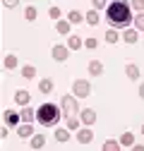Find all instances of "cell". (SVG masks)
Instances as JSON below:
<instances>
[{"label": "cell", "instance_id": "1", "mask_svg": "<svg viewBox=\"0 0 144 151\" xmlns=\"http://www.w3.org/2000/svg\"><path fill=\"white\" fill-rule=\"evenodd\" d=\"M106 19H108V24L113 29H127L135 17H132L130 5L125 3V0H115V3H111L106 7Z\"/></svg>", "mask_w": 144, "mask_h": 151}, {"label": "cell", "instance_id": "2", "mask_svg": "<svg viewBox=\"0 0 144 151\" xmlns=\"http://www.w3.org/2000/svg\"><path fill=\"white\" fill-rule=\"evenodd\" d=\"M36 120H39L43 127H53L60 120V108L55 103H43L39 110H36Z\"/></svg>", "mask_w": 144, "mask_h": 151}, {"label": "cell", "instance_id": "3", "mask_svg": "<svg viewBox=\"0 0 144 151\" xmlns=\"http://www.w3.org/2000/svg\"><path fill=\"white\" fill-rule=\"evenodd\" d=\"M60 110L65 113V115H75V113H79V106H77V96H65L60 99Z\"/></svg>", "mask_w": 144, "mask_h": 151}, {"label": "cell", "instance_id": "4", "mask_svg": "<svg viewBox=\"0 0 144 151\" xmlns=\"http://www.w3.org/2000/svg\"><path fill=\"white\" fill-rule=\"evenodd\" d=\"M72 93H75L77 99H84V96L91 93V84H89L86 79H75L72 82Z\"/></svg>", "mask_w": 144, "mask_h": 151}, {"label": "cell", "instance_id": "5", "mask_svg": "<svg viewBox=\"0 0 144 151\" xmlns=\"http://www.w3.org/2000/svg\"><path fill=\"white\" fill-rule=\"evenodd\" d=\"M50 55H53L58 63H65V60H67V55H70V48H67V46H53Z\"/></svg>", "mask_w": 144, "mask_h": 151}, {"label": "cell", "instance_id": "6", "mask_svg": "<svg viewBox=\"0 0 144 151\" xmlns=\"http://www.w3.org/2000/svg\"><path fill=\"white\" fill-rule=\"evenodd\" d=\"M29 99H31V96H29L27 89H17V91H14V101L19 103V106H29Z\"/></svg>", "mask_w": 144, "mask_h": 151}, {"label": "cell", "instance_id": "7", "mask_svg": "<svg viewBox=\"0 0 144 151\" xmlns=\"http://www.w3.org/2000/svg\"><path fill=\"white\" fill-rule=\"evenodd\" d=\"M3 118H5V122H7V125H17V122L22 120V113H14V110H10V108H7V110L3 113Z\"/></svg>", "mask_w": 144, "mask_h": 151}, {"label": "cell", "instance_id": "8", "mask_svg": "<svg viewBox=\"0 0 144 151\" xmlns=\"http://www.w3.org/2000/svg\"><path fill=\"white\" fill-rule=\"evenodd\" d=\"M77 139H79V144H89V142H91V139H94V132H91V129H89V125L79 129V134H77Z\"/></svg>", "mask_w": 144, "mask_h": 151}, {"label": "cell", "instance_id": "9", "mask_svg": "<svg viewBox=\"0 0 144 151\" xmlns=\"http://www.w3.org/2000/svg\"><path fill=\"white\" fill-rule=\"evenodd\" d=\"M17 134H19L22 139H27V137H34V129H31V122H22L19 127H17Z\"/></svg>", "mask_w": 144, "mask_h": 151}, {"label": "cell", "instance_id": "10", "mask_svg": "<svg viewBox=\"0 0 144 151\" xmlns=\"http://www.w3.org/2000/svg\"><path fill=\"white\" fill-rule=\"evenodd\" d=\"M79 115H82V122H84V125H91V122L96 120V113H94L91 108H86V110H82Z\"/></svg>", "mask_w": 144, "mask_h": 151}, {"label": "cell", "instance_id": "11", "mask_svg": "<svg viewBox=\"0 0 144 151\" xmlns=\"http://www.w3.org/2000/svg\"><path fill=\"white\" fill-rule=\"evenodd\" d=\"M43 146H46V137L34 132V137H31V149H43Z\"/></svg>", "mask_w": 144, "mask_h": 151}, {"label": "cell", "instance_id": "12", "mask_svg": "<svg viewBox=\"0 0 144 151\" xmlns=\"http://www.w3.org/2000/svg\"><path fill=\"white\" fill-rule=\"evenodd\" d=\"M36 120V110H31L29 106H24V110H22V122H34Z\"/></svg>", "mask_w": 144, "mask_h": 151}, {"label": "cell", "instance_id": "13", "mask_svg": "<svg viewBox=\"0 0 144 151\" xmlns=\"http://www.w3.org/2000/svg\"><path fill=\"white\" fill-rule=\"evenodd\" d=\"M67 22H70V24H82V22H84V17H82V12L72 10V12H67Z\"/></svg>", "mask_w": 144, "mask_h": 151}, {"label": "cell", "instance_id": "14", "mask_svg": "<svg viewBox=\"0 0 144 151\" xmlns=\"http://www.w3.org/2000/svg\"><path fill=\"white\" fill-rule=\"evenodd\" d=\"M3 67H5V70H14V67H17V58H14L12 53H7L5 58H3Z\"/></svg>", "mask_w": 144, "mask_h": 151}, {"label": "cell", "instance_id": "15", "mask_svg": "<svg viewBox=\"0 0 144 151\" xmlns=\"http://www.w3.org/2000/svg\"><path fill=\"white\" fill-rule=\"evenodd\" d=\"M70 27H72V24H70L67 19H58V22H55V31H58V34H70Z\"/></svg>", "mask_w": 144, "mask_h": 151}, {"label": "cell", "instance_id": "16", "mask_svg": "<svg viewBox=\"0 0 144 151\" xmlns=\"http://www.w3.org/2000/svg\"><path fill=\"white\" fill-rule=\"evenodd\" d=\"M101 72H103V65H101L99 60H91V63H89V74H94V77H99Z\"/></svg>", "mask_w": 144, "mask_h": 151}, {"label": "cell", "instance_id": "17", "mask_svg": "<svg viewBox=\"0 0 144 151\" xmlns=\"http://www.w3.org/2000/svg\"><path fill=\"white\" fill-rule=\"evenodd\" d=\"M67 48H70V50H79V48H82V36H70Z\"/></svg>", "mask_w": 144, "mask_h": 151}, {"label": "cell", "instance_id": "18", "mask_svg": "<svg viewBox=\"0 0 144 151\" xmlns=\"http://www.w3.org/2000/svg\"><path fill=\"white\" fill-rule=\"evenodd\" d=\"M22 77H24V79H34V77H36V67H34V65H24V67H22Z\"/></svg>", "mask_w": 144, "mask_h": 151}, {"label": "cell", "instance_id": "19", "mask_svg": "<svg viewBox=\"0 0 144 151\" xmlns=\"http://www.w3.org/2000/svg\"><path fill=\"white\" fill-rule=\"evenodd\" d=\"M39 91H41V93H50V91H53V82H50V79H41V82H39Z\"/></svg>", "mask_w": 144, "mask_h": 151}, {"label": "cell", "instance_id": "20", "mask_svg": "<svg viewBox=\"0 0 144 151\" xmlns=\"http://www.w3.org/2000/svg\"><path fill=\"white\" fill-rule=\"evenodd\" d=\"M86 22L91 24V27H96L99 24V10H89L86 12Z\"/></svg>", "mask_w": 144, "mask_h": 151}, {"label": "cell", "instance_id": "21", "mask_svg": "<svg viewBox=\"0 0 144 151\" xmlns=\"http://www.w3.org/2000/svg\"><path fill=\"white\" fill-rule=\"evenodd\" d=\"M122 39L127 41V43H137V31H135V29H125V34H122Z\"/></svg>", "mask_w": 144, "mask_h": 151}, {"label": "cell", "instance_id": "22", "mask_svg": "<svg viewBox=\"0 0 144 151\" xmlns=\"http://www.w3.org/2000/svg\"><path fill=\"white\" fill-rule=\"evenodd\" d=\"M125 74H127L130 79H137L139 77V67L137 65H127V67H125Z\"/></svg>", "mask_w": 144, "mask_h": 151}, {"label": "cell", "instance_id": "23", "mask_svg": "<svg viewBox=\"0 0 144 151\" xmlns=\"http://www.w3.org/2000/svg\"><path fill=\"white\" fill-rule=\"evenodd\" d=\"M118 149H120V142H113V139L103 142V151H118Z\"/></svg>", "mask_w": 144, "mask_h": 151}, {"label": "cell", "instance_id": "24", "mask_svg": "<svg viewBox=\"0 0 144 151\" xmlns=\"http://www.w3.org/2000/svg\"><path fill=\"white\" fill-rule=\"evenodd\" d=\"M118 39H120V36H118L115 29H108V31H106V41H108V43H118Z\"/></svg>", "mask_w": 144, "mask_h": 151}, {"label": "cell", "instance_id": "25", "mask_svg": "<svg viewBox=\"0 0 144 151\" xmlns=\"http://www.w3.org/2000/svg\"><path fill=\"white\" fill-rule=\"evenodd\" d=\"M135 144V139H132V134L130 132H125V134L120 137V146H132Z\"/></svg>", "mask_w": 144, "mask_h": 151}, {"label": "cell", "instance_id": "26", "mask_svg": "<svg viewBox=\"0 0 144 151\" xmlns=\"http://www.w3.org/2000/svg\"><path fill=\"white\" fill-rule=\"evenodd\" d=\"M24 19H29V22L36 19V7H34V5H29V7L24 10Z\"/></svg>", "mask_w": 144, "mask_h": 151}, {"label": "cell", "instance_id": "27", "mask_svg": "<svg viewBox=\"0 0 144 151\" xmlns=\"http://www.w3.org/2000/svg\"><path fill=\"white\" fill-rule=\"evenodd\" d=\"M132 22H135V27H137L139 31H144V10H142V12H139V14L135 17V19H132Z\"/></svg>", "mask_w": 144, "mask_h": 151}, {"label": "cell", "instance_id": "28", "mask_svg": "<svg viewBox=\"0 0 144 151\" xmlns=\"http://www.w3.org/2000/svg\"><path fill=\"white\" fill-rule=\"evenodd\" d=\"M65 118H67V129H77L79 127V120L75 115H65Z\"/></svg>", "mask_w": 144, "mask_h": 151}, {"label": "cell", "instance_id": "29", "mask_svg": "<svg viewBox=\"0 0 144 151\" xmlns=\"http://www.w3.org/2000/svg\"><path fill=\"white\" fill-rule=\"evenodd\" d=\"M67 137H70V134H67V129H55V139H58V142H65Z\"/></svg>", "mask_w": 144, "mask_h": 151}, {"label": "cell", "instance_id": "30", "mask_svg": "<svg viewBox=\"0 0 144 151\" xmlns=\"http://www.w3.org/2000/svg\"><path fill=\"white\" fill-rule=\"evenodd\" d=\"M48 14H50V19H58L63 12H60V7H50V10H48Z\"/></svg>", "mask_w": 144, "mask_h": 151}, {"label": "cell", "instance_id": "31", "mask_svg": "<svg viewBox=\"0 0 144 151\" xmlns=\"http://www.w3.org/2000/svg\"><path fill=\"white\" fill-rule=\"evenodd\" d=\"M94 3V10H103L106 7V0H91Z\"/></svg>", "mask_w": 144, "mask_h": 151}, {"label": "cell", "instance_id": "32", "mask_svg": "<svg viewBox=\"0 0 144 151\" xmlns=\"http://www.w3.org/2000/svg\"><path fill=\"white\" fill-rule=\"evenodd\" d=\"M132 7L142 12V10H144V0H132Z\"/></svg>", "mask_w": 144, "mask_h": 151}, {"label": "cell", "instance_id": "33", "mask_svg": "<svg viewBox=\"0 0 144 151\" xmlns=\"http://www.w3.org/2000/svg\"><path fill=\"white\" fill-rule=\"evenodd\" d=\"M3 5L5 7H17V5H19V0H3Z\"/></svg>", "mask_w": 144, "mask_h": 151}, {"label": "cell", "instance_id": "34", "mask_svg": "<svg viewBox=\"0 0 144 151\" xmlns=\"http://www.w3.org/2000/svg\"><path fill=\"white\" fill-rule=\"evenodd\" d=\"M99 46V41L96 39H91V36H89V39H86V48H96Z\"/></svg>", "mask_w": 144, "mask_h": 151}, {"label": "cell", "instance_id": "35", "mask_svg": "<svg viewBox=\"0 0 144 151\" xmlns=\"http://www.w3.org/2000/svg\"><path fill=\"white\" fill-rule=\"evenodd\" d=\"M139 96H142V99H144V84H142V86H139Z\"/></svg>", "mask_w": 144, "mask_h": 151}, {"label": "cell", "instance_id": "36", "mask_svg": "<svg viewBox=\"0 0 144 151\" xmlns=\"http://www.w3.org/2000/svg\"><path fill=\"white\" fill-rule=\"evenodd\" d=\"M142 134H144V125H142Z\"/></svg>", "mask_w": 144, "mask_h": 151}]
</instances>
